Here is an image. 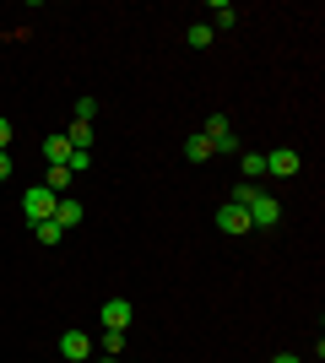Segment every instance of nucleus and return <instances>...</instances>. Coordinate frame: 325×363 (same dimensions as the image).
I'll list each match as a JSON object with an SVG mask.
<instances>
[{
    "instance_id": "1",
    "label": "nucleus",
    "mask_w": 325,
    "mask_h": 363,
    "mask_svg": "<svg viewBox=\"0 0 325 363\" xmlns=\"http://www.w3.org/2000/svg\"><path fill=\"white\" fill-rule=\"evenodd\" d=\"M244 212H249V228H255V233H266V228H277V223H282V206H277V196H266V190H261L255 201H249Z\"/></svg>"
},
{
    "instance_id": "2",
    "label": "nucleus",
    "mask_w": 325,
    "mask_h": 363,
    "mask_svg": "<svg viewBox=\"0 0 325 363\" xmlns=\"http://www.w3.org/2000/svg\"><path fill=\"white\" fill-rule=\"evenodd\" d=\"M55 190H44V184H33L28 196H22V212H28V223H49V217H55Z\"/></svg>"
},
{
    "instance_id": "3",
    "label": "nucleus",
    "mask_w": 325,
    "mask_h": 363,
    "mask_svg": "<svg viewBox=\"0 0 325 363\" xmlns=\"http://www.w3.org/2000/svg\"><path fill=\"white\" fill-rule=\"evenodd\" d=\"M298 168H304V157H298L293 147H271L266 152V174H271V179H293Z\"/></svg>"
},
{
    "instance_id": "4",
    "label": "nucleus",
    "mask_w": 325,
    "mask_h": 363,
    "mask_svg": "<svg viewBox=\"0 0 325 363\" xmlns=\"http://www.w3.org/2000/svg\"><path fill=\"white\" fill-rule=\"evenodd\" d=\"M130 320H136L130 298H108L103 309H98V325H103V331H130Z\"/></svg>"
},
{
    "instance_id": "5",
    "label": "nucleus",
    "mask_w": 325,
    "mask_h": 363,
    "mask_svg": "<svg viewBox=\"0 0 325 363\" xmlns=\"http://www.w3.org/2000/svg\"><path fill=\"white\" fill-rule=\"evenodd\" d=\"M60 358H65V363H87V358H93V336L76 331V325H71V331H60Z\"/></svg>"
},
{
    "instance_id": "6",
    "label": "nucleus",
    "mask_w": 325,
    "mask_h": 363,
    "mask_svg": "<svg viewBox=\"0 0 325 363\" xmlns=\"http://www.w3.org/2000/svg\"><path fill=\"white\" fill-rule=\"evenodd\" d=\"M201 136L212 141V152H239V136H233L228 114H212V120H206V130H201Z\"/></svg>"
},
{
    "instance_id": "7",
    "label": "nucleus",
    "mask_w": 325,
    "mask_h": 363,
    "mask_svg": "<svg viewBox=\"0 0 325 363\" xmlns=\"http://www.w3.org/2000/svg\"><path fill=\"white\" fill-rule=\"evenodd\" d=\"M217 228H222V233H255V228H249V212H244V206H233V201L217 206Z\"/></svg>"
},
{
    "instance_id": "8",
    "label": "nucleus",
    "mask_w": 325,
    "mask_h": 363,
    "mask_svg": "<svg viewBox=\"0 0 325 363\" xmlns=\"http://www.w3.org/2000/svg\"><path fill=\"white\" fill-rule=\"evenodd\" d=\"M81 217H87V212H81L76 196H60V201H55V223H60V228H76Z\"/></svg>"
},
{
    "instance_id": "9",
    "label": "nucleus",
    "mask_w": 325,
    "mask_h": 363,
    "mask_svg": "<svg viewBox=\"0 0 325 363\" xmlns=\"http://www.w3.org/2000/svg\"><path fill=\"white\" fill-rule=\"evenodd\" d=\"M233 22H239V11H233V6H228V0H212V22H206V28H233Z\"/></svg>"
},
{
    "instance_id": "10",
    "label": "nucleus",
    "mask_w": 325,
    "mask_h": 363,
    "mask_svg": "<svg viewBox=\"0 0 325 363\" xmlns=\"http://www.w3.org/2000/svg\"><path fill=\"white\" fill-rule=\"evenodd\" d=\"M44 190L65 196V190H71V168H65V163H49V179H44Z\"/></svg>"
},
{
    "instance_id": "11",
    "label": "nucleus",
    "mask_w": 325,
    "mask_h": 363,
    "mask_svg": "<svg viewBox=\"0 0 325 363\" xmlns=\"http://www.w3.org/2000/svg\"><path fill=\"white\" fill-rule=\"evenodd\" d=\"M185 157H190V163H206V157H217V152H212V141H206L201 130H195V136L185 141Z\"/></svg>"
},
{
    "instance_id": "12",
    "label": "nucleus",
    "mask_w": 325,
    "mask_h": 363,
    "mask_svg": "<svg viewBox=\"0 0 325 363\" xmlns=\"http://www.w3.org/2000/svg\"><path fill=\"white\" fill-rule=\"evenodd\" d=\"M44 157H49V163H65V157H71V141H65L60 130H55V136H44Z\"/></svg>"
},
{
    "instance_id": "13",
    "label": "nucleus",
    "mask_w": 325,
    "mask_h": 363,
    "mask_svg": "<svg viewBox=\"0 0 325 363\" xmlns=\"http://www.w3.org/2000/svg\"><path fill=\"white\" fill-rule=\"evenodd\" d=\"M33 239H38V244H60V239H65V228L49 217V223H33Z\"/></svg>"
},
{
    "instance_id": "14",
    "label": "nucleus",
    "mask_w": 325,
    "mask_h": 363,
    "mask_svg": "<svg viewBox=\"0 0 325 363\" xmlns=\"http://www.w3.org/2000/svg\"><path fill=\"white\" fill-rule=\"evenodd\" d=\"M212 38H217V33L206 28V22H190V33H185V44H190V49H212Z\"/></svg>"
},
{
    "instance_id": "15",
    "label": "nucleus",
    "mask_w": 325,
    "mask_h": 363,
    "mask_svg": "<svg viewBox=\"0 0 325 363\" xmlns=\"http://www.w3.org/2000/svg\"><path fill=\"white\" fill-rule=\"evenodd\" d=\"M239 163H244V179L255 184V179H261V174H266V152H244Z\"/></svg>"
},
{
    "instance_id": "16",
    "label": "nucleus",
    "mask_w": 325,
    "mask_h": 363,
    "mask_svg": "<svg viewBox=\"0 0 325 363\" xmlns=\"http://www.w3.org/2000/svg\"><path fill=\"white\" fill-rule=\"evenodd\" d=\"M125 352V331H103V358H120Z\"/></svg>"
},
{
    "instance_id": "17",
    "label": "nucleus",
    "mask_w": 325,
    "mask_h": 363,
    "mask_svg": "<svg viewBox=\"0 0 325 363\" xmlns=\"http://www.w3.org/2000/svg\"><path fill=\"white\" fill-rule=\"evenodd\" d=\"M65 168H71V179H76V174H87V168H93V152H71V157H65Z\"/></svg>"
},
{
    "instance_id": "18",
    "label": "nucleus",
    "mask_w": 325,
    "mask_h": 363,
    "mask_svg": "<svg viewBox=\"0 0 325 363\" xmlns=\"http://www.w3.org/2000/svg\"><path fill=\"white\" fill-rule=\"evenodd\" d=\"M76 120H81V125L98 120V98H76Z\"/></svg>"
},
{
    "instance_id": "19",
    "label": "nucleus",
    "mask_w": 325,
    "mask_h": 363,
    "mask_svg": "<svg viewBox=\"0 0 325 363\" xmlns=\"http://www.w3.org/2000/svg\"><path fill=\"white\" fill-rule=\"evenodd\" d=\"M11 147V120H6V114H0V152Z\"/></svg>"
},
{
    "instance_id": "20",
    "label": "nucleus",
    "mask_w": 325,
    "mask_h": 363,
    "mask_svg": "<svg viewBox=\"0 0 325 363\" xmlns=\"http://www.w3.org/2000/svg\"><path fill=\"white\" fill-rule=\"evenodd\" d=\"M0 179H11V152H0Z\"/></svg>"
},
{
    "instance_id": "21",
    "label": "nucleus",
    "mask_w": 325,
    "mask_h": 363,
    "mask_svg": "<svg viewBox=\"0 0 325 363\" xmlns=\"http://www.w3.org/2000/svg\"><path fill=\"white\" fill-rule=\"evenodd\" d=\"M271 363H304V358H298V352H277Z\"/></svg>"
},
{
    "instance_id": "22",
    "label": "nucleus",
    "mask_w": 325,
    "mask_h": 363,
    "mask_svg": "<svg viewBox=\"0 0 325 363\" xmlns=\"http://www.w3.org/2000/svg\"><path fill=\"white\" fill-rule=\"evenodd\" d=\"M87 363H114V358H87Z\"/></svg>"
}]
</instances>
